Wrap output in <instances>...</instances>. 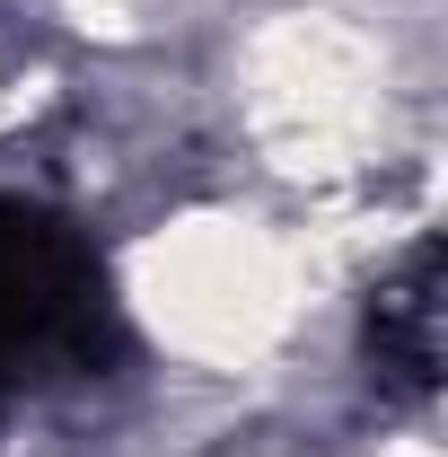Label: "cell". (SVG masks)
Masks as SVG:
<instances>
[{"instance_id":"6da1fadb","label":"cell","mask_w":448,"mask_h":457,"mask_svg":"<svg viewBox=\"0 0 448 457\" xmlns=\"http://www.w3.org/2000/svg\"><path fill=\"white\" fill-rule=\"evenodd\" d=\"M114 352L123 326L97 246L71 220L0 194V396L45 378H88Z\"/></svg>"},{"instance_id":"7a4b0ae2","label":"cell","mask_w":448,"mask_h":457,"mask_svg":"<svg viewBox=\"0 0 448 457\" xmlns=\"http://www.w3.org/2000/svg\"><path fill=\"white\" fill-rule=\"evenodd\" d=\"M369 361L395 396H431L440 387V237H422L395 282L369 299Z\"/></svg>"}]
</instances>
